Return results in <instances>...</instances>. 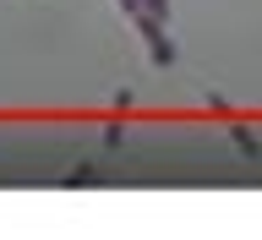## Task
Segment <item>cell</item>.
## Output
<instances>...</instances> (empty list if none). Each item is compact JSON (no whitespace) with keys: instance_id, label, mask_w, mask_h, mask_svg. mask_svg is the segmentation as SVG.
<instances>
[{"instance_id":"cell-2","label":"cell","mask_w":262,"mask_h":240,"mask_svg":"<svg viewBox=\"0 0 262 240\" xmlns=\"http://www.w3.org/2000/svg\"><path fill=\"white\" fill-rule=\"evenodd\" d=\"M229 137H235V147H241V153H251V159H262V142L251 137V131H241V126H235Z\"/></svg>"},{"instance_id":"cell-1","label":"cell","mask_w":262,"mask_h":240,"mask_svg":"<svg viewBox=\"0 0 262 240\" xmlns=\"http://www.w3.org/2000/svg\"><path fill=\"white\" fill-rule=\"evenodd\" d=\"M120 11L137 22V33L147 38V55H153V66H175V44H169V22H159V16L147 11L142 0H115Z\"/></svg>"},{"instance_id":"cell-3","label":"cell","mask_w":262,"mask_h":240,"mask_svg":"<svg viewBox=\"0 0 262 240\" xmlns=\"http://www.w3.org/2000/svg\"><path fill=\"white\" fill-rule=\"evenodd\" d=\"M142 6H147L153 16H159V22H169V0H142Z\"/></svg>"}]
</instances>
